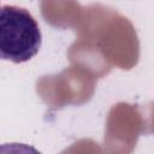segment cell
<instances>
[{
    "mask_svg": "<svg viewBox=\"0 0 154 154\" xmlns=\"http://www.w3.org/2000/svg\"><path fill=\"white\" fill-rule=\"evenodd\" d=\"M42 35L36 19L19 6H0V59L20 64L38 53Z\"/></svg>",
    "mask_w": 154,
    "mask_h": 154,
    "instance_id": "6da1fadb",
    "label": "cell"
},
{
    "mask_svg": "<svg viewBox=\"0 0 154 154\" xmlns=\"http://www.w3.org/2000/svg\"><path fill=\"white\" fill-rule=\"evenodd\" d=\"M0 154H41V153L30 144L11 142V143L0 144Z\"/></svg>",
    "mask_w": 154,
    "mask_h": 154,
    "instance_id": "7a4b0ae2",
    "label": "cell"
}]
</instances>
